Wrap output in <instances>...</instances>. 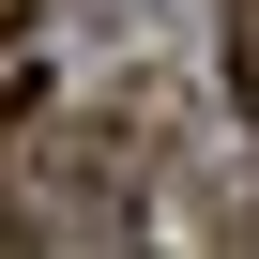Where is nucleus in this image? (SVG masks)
<instances>
[{
  "label": "nucleus",
  "mask_w": 259,
  "mask_h": 259,
  "mask_svg": "<svg viewBox=\"0 0 259 259\" xmlns=\"http://www.w3.org/2000/svg\"><path fill=\"white\" fill-rule=\"evenodd\" d=\"M229 107L259 122V0H229Z\"/></svg>",
  "instance_id": "f03ea898"
},
{
  "label": "nucleus",
  "mask_w": 259,
  "mask_h": 259,
  "mask_svg": "<svg viewBox=\"0 0 259 259\" xmlns=\"http://www.w3.org/2000/svg\"><path fill=\"white\" fill-rule=\"evenodd\" d=\"M0 31H16V0H0Z\"/></svg>",
  "instance_id": "7ed1b4c3"
},
{
  "label": "nucleus",
  "mask_w": 259,
  "mask_h": 259,
  "mask_svg": "<svg viewBox=\"0 0 259 259\" xmlns=\"http://www.w3.org/2000/svg\"><path fill=\"white\" fill-rule=\"evenodd\" d=\"M138 153H153V107H107V122H76V183L46 198V229L61 244H107V229H138Z\"/></svg>",
  "instance_id": "f257e3e1"
}]
</instances>
